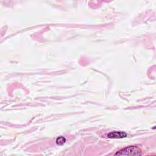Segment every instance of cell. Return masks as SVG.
I'll use <instances>...</instances> for the list:
<instances>
[{"label": "cell", "mask_w": 156, "mask_h": 156, "mask_svg": "<svg viewBox=\"0 0 156 156\" xmlns=\"http://www.w3.org/2000/svg\"><path fill=\"white\" fill-rule=\"evenodd\" d=\"M109 138H123L127 136V133L122 131H113L108 133Z\"/></svg>", "instance_id": "2"}, {"label": "cell", "mask_w": 156, "mask_h": 156, "mask_svg": "<svg viewBox=\"0 0 156 156\" xmlns=\"http://www.w3.org/2000/svg\"><path fill=\"white\" fill-rule=\"evenodd\" d=\"M141 151L140 148L135 146H130L124 147L115 153L116 155H140Z\"/></svg>", "instance_id": "1"}, {"label": "cell", "mask_w": 156, "mask_h": 156, "mask_svg": "<svg viewBox=\"0 0 156 156\" xmlns=\"http://www.w3.org/2000/svg\"><path fill=\"white\" fill-rule=\"evenodd\" d=\"M55 142H56V144L58 145H63L66 142V139L65 137L60 136L57 138Z\"/></svg>", "instance_id": "3"}]
</instances>
